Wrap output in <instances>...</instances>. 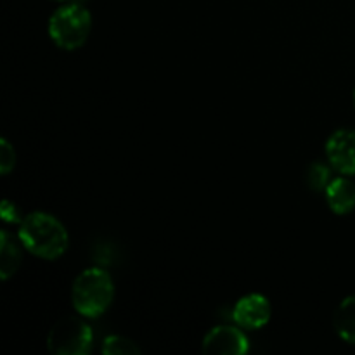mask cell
<instances>
[{"instance_id":"cell-1","label":"cell","mask_w":355,"mask_h":355,"mask_svg":"<svg viewBox=\"0 0 355 355\" xmlns=\"http://www.w3.org/2000/svg\"><path fill=\"white\" fill-rule=\"evenodd\" d=\"M17 239L28 253L44 260H58L68 250V231L54 215L31 211L19 222Z\"/></svg>"},{"instance_id":"cell-2","label":"cell","mask_w":355,"mask_h":355,"mask_svg":"<svg viewBox=\"0 0 355 355\" xmlns=\"http://www.w3.org/2000/svg\"><path fill=\"white\" fill-rule=\"evenodd\" d=\"M114 298V281L107 270L90 267L73 281L71 304L76 314L85 319L101 318L111 307Z\"/></svg>"},{"instance_id":"cell-3","label":"cell","mask_w":355,"mask_h":355,"mask_svg":"<svg viewBox=\"0 0 355 355\" xmlns=\"http://www.w3.org/2000/svg\"><path fill=\"white\" fill-rule=\"evenodd\" d=\"M49 37L62 51H76L89 38L92 16L80 2H68L58 7L49 19Z\"/></svg>"},{"instance_id":"cell-4","label":"cell","mask_w":355,"mask_h":355,"mask_svg":"<svg viewBox=\"0 0 355 355\" xmlns=\"http://www.w3.org/2000/svg\"><path fill=\"white\" fill-rule=\"evenodd\" d=\"M92 345V328L82 315L59 319L47 336V349L54 355H87Z\"/></svg>"},{"instance_id":"cell-5","label":"cell","mask_w":355,"mask_h":355,"mask_svg":"<svg viewBox=\"0 0 355 355\" xmlns=\"http://www.w3.org/2000/svg\"><path fill=\"white\" fill-rule=\"evenodd\" d=\"M205 354L214 355H245L250 350L248 336L243 333L241 326H215L205 335L203 343Z\"/></svg>"},{"instance_id":"cell-6","label":"cell","mask_w":355,"mask_h":355,"mask_svg":"<svg viewBox=\"0 0 355 355\" xmlns=\"http://www.w3.org/2000/svg\"><path fill=\"white\" fill-rule=\"evenodd\" d=\"M326 158L333 170L342 175H355V130L338 128L328 137L324 146Z\"/></svg>"},{"instance_id":"cell-7","label":"cell","mask_w":355,"mask_h":355,"mask_svg":"<svg viewBox=\"0 0 355 355\" xmlns=\"http://www.w3.org/2000/svg\"><path fill=\"white\" fill-rule=\"evenodd\" d=\"M272 307L266 295L248 293L236 302L232 319L243 329H260L270 321Z\"/></svg>"},{"instance_id":"cell-8","label":"cell","mask_w":355,"mask_h":355,"mask_svg":"<svg viewBox=\"0 0 355 355\" xmlns=\"http://www.w3.org/2000/svg\"><path fill=\"white\" fill-rule=\"evenodd\" d=\"M326 203L336 215H347L355 208V184L345 177L331 179L324 189Z\"/></svg>"},{"instance_id":"cell-9","label":"cell","mask_w":355,"mask_h":355,"mask_svg":"<svg viewBox=\"0 0 355 355\" xmlns=\"http://www.w3.org/2000/svg\"><path fill=\"white\" fill-rule=\"evenodd\" d=\"M333 328L343 342L355 345V295L343 298L333 314Z\"/></svg>"},{"instance_id":"cell-10","label":"cell","mask_w":355,"mask_h":355,"mask_svg":"<svg viewBox=\"0 0 355 355\" xmlns=\"http://www.w3.org/2000/svg\"><path fill=\"white\" fill-rule=\"evenodd\" d=\"M21 260H23V255H21L19 246L14 239H10L9 232L0 231V277L2 281H7L17 272Z\"/></svg>"},{"instance_id":"cell-11","label":"cell","mask_w":355,"mask_h":355,"mask_svg":"<svg viewBox=\"0 0 355 355\" xmlns=\"http://www.w3.org/2000/svg\"><path fill=\"white\" fill-rule=\"evenodd\" d=\"M101 352L104 355H135L141 354V349L134 340L127 338V336L110 335L104 338Z\"/></svg>"},{"instance_id":"cell-12","label":"cell","mask_w":355,"mask_h":355,"mask_svg":"<svg viewBox=\"0 0 355 355\" xmlns=\"http://www.w3.org/2000/svg\"><path fill=\"white\" fill-rule=\"evenodd\" d=\"M305 179H307L309 187H311L312 191H324L326 187H328V184L331 182V170H329V166H326L324 163L314 162L307 168Z\"/></svg>"},{"instance_id":"cell-13","label":"cell","mask_w":355,"mask_h":355,"mask_svg":"<svg viewBox=\"0 0 355 355\" xmlns=\"http://www.w3.org/2000/svg\"><path fill=\"white\" fill-rule=\"evenodd\" d=\"M14 165H16V151L7 139H2L0 141V173L9 175Z\"/></svg>"},{"instance_id":"cell-14","label":"cell","mask_w":355,"mask_h":355,"mask_svg":"<svg viewBox=\"0 0 355 355\" xmlns=\"http://www.w3.org/2000/svg\"><path fill=\"white\" fill-rule=\"evenodd\" d=\"M0 215H2V220L7 222V224H19L23 220L17 207L9 200H3L2 205H0Z\"/></svg>"},{"instance_id":"cell-15","label":"cell","mask_w":355,"mask_h":355,"mask_svg":"<svg viewBox=\"0 0 355 355\" xmlns=\"http://www.w3.org/2000/svg\"><path fill=\"white\" fill-rule=\"evenodd\" d=\"M54 2H62V3H68V2H80V0H54Z\"/></svg>"},{"instance_id":"cell-16","label":"cell","mask_w":355,"mask_h":355,"mask_svg":"<svg viewBox=\"0 0 355 355\" xmlns=\"http://www.w3.org/2000/svg\"><path fill=\"white\" fill-rule=\"evenodd\" d=\"M354 104H355V92H354Z\"/></svg>"}]
</instances>
